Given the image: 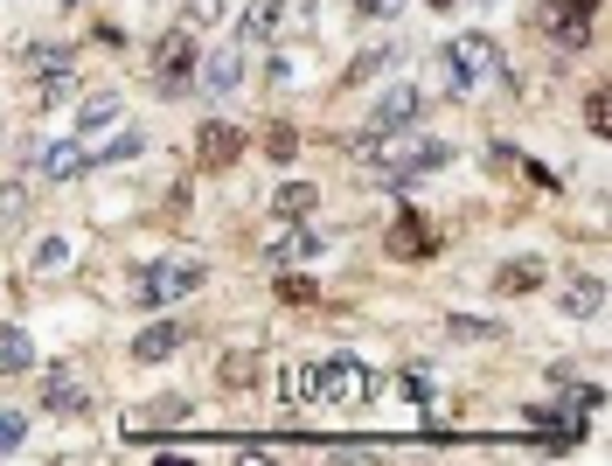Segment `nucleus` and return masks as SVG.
<instances>
[{
	"label": "nucleus",
	"instance_id": "nucleus-1",
	"mask_svg": "<svg viewBox=\"0 0 612 466\" xmlns=\"http://www.w3.org/2000/svg\"><path fill=\"white\" fill-rule=\"evenodd\" d=\"M349 154H355L362 167H376L382 181L411 189V181H425V175H438V167L452 160V146H446V140H390V133H355V146H349Z\"/></svg>",
	"mask_w": 612,
	"mask_h": 466
},
{
	"label": "nucleus",
	"instance_id": "nucleus-2",
	"mask_svg": "<svg viewBox=\"0 0 612 466\" xmlns=\"http://www.w3.org/2000/svg\"><path fill=\"white\" fill-rule=\"evenodd\" d=\"M209 286V265L196 251H167V258H153V265L132 278V307H146V313H161V307H175L188 300V292H202Z\"/></svg>",
	"mask_w": 612,
	"mask_h": 466
},
{
	"label": "nucleus",
	"instance_id": "nucleus-3",
	"mask_svg": "<svg viewBox=\"0 0 612 466\" xmlns=\"http://www.w3.org/2000/svg\"><path fill=\"white\" fill-rule=\"evenodd\" d=\"M306 397L314 404H334V411H362L376 397V369L362 356H320L306 369Z\"/></svg>",
	"mask_w": 612,
	"mask_h": 466
},
{
	"label": "nucleus",
	"instance_id": "nucleus-4",
	"mask_svg": "<svg viewBox=\"0 0 612 466\" xmlns=\"http://www.w3.org/2000/svg\"><path fill=\"white\" fill-rule=\"evenodd\" d=\"M494 77H508L502 43H494L487 28L452 35V49H446V84H452V98H473V91H481V84H494Z\"/></svg>",
	"mask_w": 612,
	"mask_h": 466
},
{
	"label": "nucleus",
	"instance_id": "nucleus-5",
	"mask_svg": "<svg viewBox=\"0 0 612 466\" xmlns=\"http://www.w3.org/2000/svg\"><path fill=\"white\" fill-rule=\"evenodd\" d=\"M536 35H543L550 49L578 56L591 35H599V0H543V14H536Z\"/></svg>",
	"mask_w": 612,
	"mask_h": 466
},
{
	"label": "nucleus",
	"instance_id": "nucleus-6",
	"mask_svg": "<svg viewBox=\"0 0 612 466\" xmlns=\"http://www.w3.org/2000/svg\"><path fill=\"white\" fill-rule=\"evenodd\" d=\"M153 84L167 91V98H181L188 84H196V28H167L161 35V49H153Z\"/></svg>",
	"mask_w": 612,
	"mask_h": 466
},
{
	"label": "nucleus",
	"instance_id": "nucleus-7",
	"mask_svg": "<svg viewBox=\"0 0 612 466\" xmlns=\"http://www.w3.org/2000/svg\"><path fill=\"white\" fill-rule=\"evenodd\" d=\"M382 244H390V258H404V265H425V258H438V230H432V223H425V216H417L411 202H404Z\"/></svg>",
	"mask_w": 612,
	"mask_h": 466
},
{
	"label": "nucleus",
	"instance_id": "nucleus-8",
	"mask_svg": "<svg viewBox=\"0 0 612 466\" xmlns=\"http://www.w3.org/2000/svg\"><path fill=\"white\" fill-rule=\"evenodd\" d=\"M425 119V91H411V84H390L376 98V111H369V126L362 133H404V126H417Z\"/></svg>",
	"mask_w": 612,
	"mask_h": 466
},
{
	"label": "nucleus",
	"instance_id": "nucleus-9",
	"mask_svg": "<svg viewBox=\"0 0 612 466\" xmlns=\"http://www.w3.org/2000/svg\"><path fill=\"white\" fill-rule=\"evenodd\" d=\"M43 411L49 418H84L91 411V383L76 369H43Z\"/></svg>",
	"mask_w": 612,
	"mask_h": 466
},
{
	"label": "nucleus",
	"instance_id": "nucleus-10",
	"mask_svg": "<svg viewBox=\"0 0 612 466\" xmlns=\"http://www.w3.org/2000/svg\"><path fill=\"white\" fill-rule=\"evenodd\" d=\"M244 146H251V140H244L229 119H209L202 133H196V160L209 167V175H223V167H237V154H244Z\"/></svg>",
	"mask_w": 612,
	"mask_h": 466
},
{
	"label": "nucleus",
	"instance_id": "nucleus-11",
	"mask_svg": "<svg viewBox=\"0 0 612 466\" xmlns=\"http://www.w3.org/2000/svg\"><path fill=\"white\" fill-rule=\"evenodd\" d=\"M76 175H91V146H76V140L43 146V181H76Z\"/></svg>",
	"mask_w": 612,
	"mask_h": 466
},
{
	"label": "nucleus",
	"instance_id": "nucleus-12",
	"mask_svg": "<svg viewBox=\"0 0 612 466\" xmlns=\"http://www.w3.org/2000/svg\"><path fill=\"white\" fill-rule=\"evenodd\" d=\"M175 348H181V321H153L132 334V362H167Z\"/></svg>",
	"mask_w": 612,
	"mask_h": 466
},
{
	"label": "nucleus",
	"instance_id": "nucleus-13",
	"mask_svg": "<svg viewBox=\"0 0 612 466\" xmlns=\"http://www.w3.org/2000/svg\"><path fill=\"white\" fill-rule=\"evenodd\" d=\"M320 244H328L320 230H299V223H285V230L272 237V244H264V258H272V265H299V258H314Z\"/></svg>",
	"mask_w": 612,
	"mask_h": 466
},
{
	"label": "nucleus",
	"instance_id": "nucleus-14",
	"mask_svg": "<svg viewBox=\"0 0 612 466\" xmlns=\"http://www.w3.org/2000/svg\"><path fill=\"white\" fill-rule=\"evenodd\" d=\"M599 307H605V278L570 272V278H564V313H570V321H591Z\"/></svg>",
	"mask_w": 612,
	"mask_h": 466
},
{
	"label": "nucleus",
	"instance_id": "nucleus-15",
	"mask_svg": "<svg viewBox=\"0 0 612 466\" xmlns=\"http://www.w3.org/2000/svg\"><path fill=\"white\" fill-rule=\"evenodd\" d=\"M279 22H285V0H251V8H244V22H237V35L251 49H264L279 35Z\"/></svg>",
	"mask_w": 612,
	"mask_h": 466
},
{
	"label": "nucleus",
	"instance_id": "nucleus-16",
	"mask_svg": "<svg viewBox=\"0 0 612 466\" xmlns=\"http://www.w3.org/2000/svg\"><path fill=\"white\" fill-rule=\"evenodd\" d=\"M196 70H202V91H209V98H223V91L244 84V49H216V56L196 63Z\"/></svg>",
	"mask_w": 612,
	"mask_h": 466
},
{
	"label": "nucleus",
	"instance_id": "nucleus-17",
	"mask_svg": "<svg viewBox=\"0 0 612 466\" xmlns=\"http://www.w3.org/2000/svg\"><path fill=\"white\" fill-rule=\"evenodd\" d=\"M314 210H320V189H314V181H285V189L272 195V216H279V223H306Z\"/></svg>",
	"mask_w": 612,
	"mask_h": 466
},
{
	"label": "nucleus",
	"instance_id": "nucleus-18",
	"mask_svg": "<svg viewBox=\"0 0 612 466\" xmlns=\"http://www.w3.org/2000/svg\"><path fill=\"white\" fill-rule=\"evenodd\" d=\"M28 369H35L28 327H0V377H28Z\"/></svg>",
	"mask_w": 612,
	"mask_h": 466
},
{
	"label": "nucleus",
	"instance_id": "nucleus-19",
	"mask_svg": "<svg viewBox=\"0 0 612 466\" xmlns=\"http://www.w3.org/2000/svg\"><path fill=\"white\" fill-rule=\"evenodd\" d=\"M536 286H543V258H515V265L494 272V292H508V300L515 292H536Z\"/></svg>",
	"mask_w": 612,
	"mask_h": 466
},
{
	"label": "nucleus",
	"instance_id": "nucleus-20",
	"mask_svg": "<svg viewBox=\"0 0 612 466\" xmlns=\"http://www.w3.org/2000/svg\"><path fill=\"white\" fill-rule=\"evenodd\" d=\"M76 91V70L70 63H49V70H35V105H63Z\"/></svg>",
	"mask_w": 612,
	"mask_h": 466
},
{
	"label": "nucleus",
	"instance_id": "nucleus-21",
	"mask_svg": "<svg viewBox=\"0 0 612 466\" xmlns=\"http://www.w3.org/2000/svg\"><path fill=\"white\" fill-rule=\"evenodd\" d=\"M390 56H397V43H376V49H362V56H355V63H349V70H341V91H362V84H369V77H376V70H382V63H390Z\"/></svg>",
	"mask_w": 612,
	"mask_h": 466
},
{
	"label": "nucleus",
	"instance_id": "nucleus-22",
	"mask_svg": "<svg viewBox=\"0 0 612 466\" xmlns=\"http://www.w3.org/2000/svg\"><path fill=\"white\" fill-rule=\"evenodd\" d=\"M188 418V397H153L132 411V432H153V425H181Z\"/></svg>",
	"mask_w": 612,
	"mask_h": 466
},
{
	"label": "nucleus",
	"instance_id": "nucleus-23",
	"mask_svg": "<svg viewBox=\"0 0 612 466\" xmlns=\"http://www.w3.org/2000/svg\"><path fill=\"white\" fill-rule=\"evenodd\" d=\"M146 154V133H132V126H126V133H111L105 146H91V167H111V160H140Z\"/></svg>",
	"mask_w": 612,
	"mask_h": 466
},
{
	"label": "nucleus",
	"instance_id": "nucleus-24",
	"mask_svg": "<svg viewBox=\"0 0 612 466\" xmlns=\"http://www.w3.org/2000/svg\"><path fill=\"white\" fill-rule=\"evenodd\" d=\"M111 119H119V91H91V98L76 105V126H84V133H98Z\"/></svg>",
	"mask_w": 612,
	"mask_h": 466
},
{
	"label": "nucleus",
	"instance_id": "nucleus-25",
	"mask_svg": "<svg viewBox=\"0 0 612 466\" xmlns=\"http://www.w3.org/2000/svg\"><path fill=\"white\" fill-rule=\"evenodd\" d=\"M35 278H56V272H70V244L63 237H43V244H35V265H28Z\"/></svg>",
	"mask_w": 612,
	"mask_h": 466
},
{
	"label": "nucleus",
	"instance_id": "nucleus-26",
	"mask_svg": "<svg viewBox=\"0 0 612 466\" xmlns=\"http://www.w3.org/2000/svg\"><path fill=\"white\" fill-rule=\"evenodd\" d=\"M452 342H502V321H467V313H446Z\"/></svg>",
	"mask_w": 612,
	"mask_h": 466
},
{
	"label": "nucleus",
	"instance_id": "nucleus-27",
	"mask_svg": "<svg viewBox=\"0 0 612 466\" xmlns=\"http://www.w3.org/2000/svg\"><path fill=\"white\" fill-rule=\"evenodd\" d=\"M272 397L285 404V411H293V404H306V369H299V362H285L279 377H272Z\"/></svg>",
	"mask_w": 612,
	"mask_h": 466
},
{
	"label": "nucleus",
	"instance_id": "nucleus-28",
	"mask_svg": "<svg viewBox=\"0 0 612 466\" xmlns=\"http://www.w3.org/2000/svg\"><path fill=\"white\" fill-rule=\"evenodd\" d=\"M279 300H293V307H314V300H320V286H314L306 272H285V265H279Z\"/></svg>",
	"mask_w": 612,
	"mask_h": 466
},
{
	"label": "nucleus",
	"instance_id": "nucleus-29",
	"mask_svg": "<svg viewBox=\"0 0 612 466\" xmlns=\"http://www.w3.org/2000/svg\"><path fill=\"white\" fill-rule=\"evenodd\" d=\"M223 14H229V0H181V22L188 28H216Z\"/></svg>",
	"mask_w": 612,
	"mask_h": 466
},
{
	"label": "nucleus",
	"instance_id": "nucleus-30",
	"mask_svg": "<svg viewBox=\"0 0 612 466\" xmlns=\"http://www.w3.org/2000/svg\"><path fill=\"white\" fill-rule=\"evenodd\" d=\"M264 154H272V160H293V154H299V133H293L285 119H272V126H264Z\"/></svg>",
	"mask_w": 612,
	"mask_h": 466
},
{
	"label": "nucleus",
	"instance_id": "nucleus-31",
	"mask_svg": "<svg viewBox=\"0 0 612 466\" xmlns=\"http://www.w3.org/2000/svg\"><path fill=\"white\" fill-rule=\"evenodd\" d=\"M585 133H612V98H605V91H591V98H585Z\"/></svg>",
	"mask_w": 612,
	"mask_h": 466
},
{
	"label": "nucleus",
	"instance_id": "nucleus-32",
	"mask_svg": "<svg viewBox=\"0 0 612 466\" xmlns=\"http://www.w3.org/2000/svg\"><path fill=\"white\" fill-rule=\"evenodd\" d=\"M22 439H28V418L22 411H0V459L22 453Z\"/></svg>",
	"mask_w": 612,
	"mask_h": 466
},
{
	"label": "nucleus",
	"instance_id": "nucleus-33",
	"mask_svg": "<svg viewBox=\"0 0 612 466\" xmlns=\"http://www.w3.org/2000/svg\"><path fill=\"white\" fill-rule=\"evenodd\" d=\"M216 377H223V390H244V383H251V356H223Z\"/></svg>",
	"mask_w": 612,
	"mask_h": 466
},
{
	"label": "nucleus",
	"instance_id": "nucleus-34",
	"mask_svg": "<svg viewBox=\"0 0 612 466\" xmlns=\"http://www.w3.org/2000/svg\"><path fill=\"white\" fill-rule=\"evenodd\" d=\"M22 210H28V189H22V181H8V189H0V223H14Z\"/></svg>",
	"mask_w": 612,
	"mask_h": 466
},
{
	"label": "nucleus",
	"instance_id": "nucleus-35",
	"mask_svg": "<svg viewBox=\"0 0 612 466\" xmlns=\"http://www.w3.org/2000/svg\"><path fill=\"white\" fill-rule=\"evenodd\" d=\"M397 8H404V0H355V14H362V22H390Z\"/></svg>",
	"mask_w": 612,
	"mask_h": 466
},
{
	"label": "nucleus",
	"instance_id": "nucleus-36",
	"mask_svg": "<svg viewBox=\"0 0 612 466\" xmlns=\"http://www.w3.org/2000/svg\"><path fill=\"white\" fill-rule=\"evenodd\" d=\"M49 63H70V49H56V43H35V49H28V70H49Z\"/></svg>",
	"mask_w": 612,
	"mask_h": 466
},
{
	"label": "nucleus",
	"instance_id": "nucleus-37",
	"mask_svg": "<svg viewBox=\"0 0 612 466\" xmlns=\"http://www.w3.org/2000/svg\"><path fill=\"white\" fill-rule=\"evenodd\" d=\"M91 35H98L105 49H126V28H119V22H98V28H91Z\"/></svg>",
	"mask_w": 612,
	"mask_h": 466
},
{
	"label": "nucleus",
	"instance_id": "nucleus-38",
	"mask_svg": "<svg viewBox=\"0 0 612 466\" xmlns=\"http://www.w3.org/2000/svg\"><path fill=\"white\" fill-rule=\"evenodd\" d=\"M56 8H84V0H56Z\"/></svg>",
	"mask_w": 612,
	"mask_h": 466
}]
</instances>
